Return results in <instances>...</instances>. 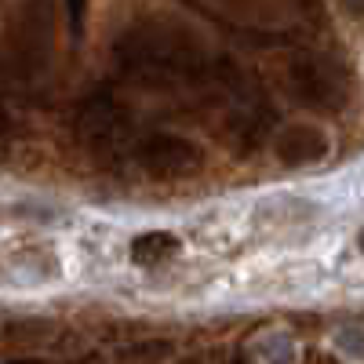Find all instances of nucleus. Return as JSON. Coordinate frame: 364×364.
Returning a JSON list of instances; mask_svg holds the SVG:
<instances>
[{
	"label": "nucleus",
	"instance_id": "nucleus-1",
	"mask_svg": "<svg viewBox=\"0 0 364 364\" xmlns=\"http://www.w3.org/2000/svg\"><path fill=\"white\" fill-rule=\"evenodd\" d=\"M284 80L299 106L339 113L353 99V77L336 55L324 51H295L284 63Z\"/></svg>",
	"mask_w": 364,
	"mask_h": 364
},
{
	"label": "nucleus",
	"instance_id": "nucleus-2",
	"mask_svg": "<svg viewBox=\"0 0 364 364\" xmlns=\"http://www.w3.org/2000/svg\"><path fill=\"white\" fill-rule=\"evenodd\" d=\"M135 161L154 178H190L208 164L204 146L182 135H149L135 146Z\"/></svg>",
	"mask_w": 364,
	"mask_h": 364
},
{
	"label": "nucleus",
	"instance_id": "nucleus-3",
	"mask_svg": "<svg viewBox=\"0 0 364 364\" xmlns=\"http://www.w3.org/2000/svg\"><path fill=\"white\" fill-rule=\"evenodd\" d=\"M331 149V139L321 124L314 120H295V124L281 128L277 139H273V157L288 168H306V164H317L328 157Z\"/></svg>",
	"mask_w": 364,
	"mask_h": 364
},
{
	"label": "nucleus",
	"instance_id": "nucleus-4",
	"mask_svg": "<svg viewBox=\"0 0 364 364\" xmlns=\"http://www.w3.org/2000/svg\"><path fill=\"white\" fill-rule=\"evenodd\" d=\"M182 252V237L168 233V230H146L132 240V262L139 266H161L168 259H175Z\"/></svg>",
	"mask_w": 364,
	"mask_h": 364
},
{
	"label": "nucleus",
	"instance_id": "nucleus-5",
	"mask_svg": "<svg viewBox=\"0 0 364 364\" xmlns=\"http://www.w3.org/2000/svg\"><path fill=\"white\" fill-rule=\"evenodd\" d=\"M357 248H360V252H364V230H360V233H357Z\"/></svg>",
	"mask_w": 364,
	"mask_h": 364
},
{
	"label": "nucleus",
	"instance_id": "nucleus-6",
	"mask_svg": "<svg viewBox=\"0 0 364 364\" xmlns=\"http://www.w3.org/2000/svg\"><path fill=\"white\" fill-rule=\"evenodd\" d=\"M22 364H33V360H22Z\"/></svg>",
	"mask_w": 364,
	"mask_h": 364
}]
</instances>
